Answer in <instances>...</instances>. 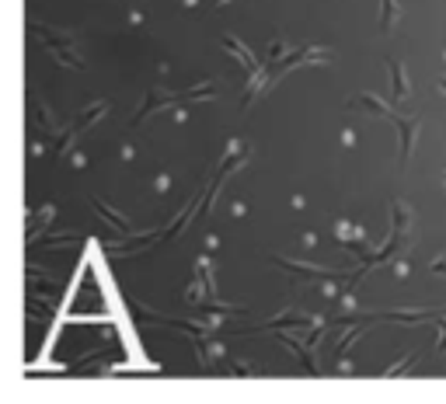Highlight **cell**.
Returning a JSON list of instances; mask_svg holds the SVG:
<instances>
[{
	"label": "cell",
	"instance_id": "obj_1",
	"mask_svg": "<svg viewBox=\"0 0 446 404\" xmlns=\"http://www.w3.org/2000/svg\"><path fill=\"white\" fill-rule=\"evenodd\" d=\"M390 119L398 123V129H401V160H408L412 157V143H415V136H418V129H422V119H415V115H390Z\"/></svg>",
	"mask_w": 446,
	"mask_h": 404
},
{
	"label": "cell",
	"instance_id": "obj_2",
	"mask_svg": "<svg viewBox=\"0 0 446 404\" xmlns=\"http://www.w3.org/2000/svg\"><path fill=\"white\" fill-rule=\"evenodd\" d=\"M390 67V77H394V101H408V77H405V67L394 60V63H387Z\"/></svg>",
	"mask_w": 446,
	"mask_h": 404
},
{
	"label": "cell",
	"instance_id": "obj_3",
	"mask_svg": "<svg viewBox=\"0 0 446 404\" xmlns=\"http://www.w3.org/2000/svg\"><path fill=\"white\" fill-rule=\"evenodd\" d=\"M398 18H401V4H398V0H380V25L390 28Z\"/></svg>",
	"mask_w": 446,
	"mask_h": 404
},
{
	"label": "cell",
	"instance_id": "obj_4",
	"mask_svg": "<svg viewBox=\"0 0 446 404\" xmlns=\"http://www.w3.org/2000/svg\"><path fill=\"white\" fill-rule=\"evenodd\" d=\"M349 105H363V108H370L373 115H394V111H390L380 98H373V94H359V98H352Z\"/></svg>",
	"mask_w": 446,
	"mask_h": 404
},
{
	"label": "cell",
	"instance_id": "obj_5",
	"mask_svg": "<svg viewBox=\"0 0 446 404\" xmlns=\"http://www.w3.org/2000/svg\"><path fill=\"white\" fill-rule=\"evenodd\" d=\"M223 45H227V49H234V52H237V60H241V63H244L248 70H258V63L251 60V52H248V49H244V45L237 42V39H223Z\"/></svg>",
	"mask_w": 446,
	"mask_h": 404
},
{
	"label": "cell",
	"instance_id": "obj_6",
	"mask_svg": "<svg viewBox=\"0 0 446 404\" xmlns=\"http://www.w3.org/2000/svg\"><path fill=\"white\" fill-rule=\"evenodd\" d=\"M157 105H167V94H157V91H150V94H147V101H143V105H140V111H136V123L143 119V115H150Z\"/></svg>",
	"mask_w": 446,
	"mask_h": 404
},
{
	"label": "cell",
	"instance_id": "obj_7",
	"mask_svg": "<svg viewBox=\"0 0 446 404\" xmlns=\"http://www.w3.org/2000/svg\"><path fill=\"white\" fill-rule=\"evenodd\" d=\"M94 209H98V213H101V216H105V220H108V223H116V226H119V230H129V223H126V216H119V213H116V209H108V206H105V202H94Z\"/></svg>",
	"mask_w": 446,
	"mask_h": 404
},
{
	"label": "cell",
	"instance_id": "obj_8",
	"mask_svg": "<svg viewBox=\"0 0 446 404\" xmlns=\"http://www.w3.org/2000/svg\"><path fill=\"white\" fill-rule=\"evenodd\" d=\"M279 265L290 268V272H297V275H324L321 268H314V265H300V262H290V258H279Z\"/></svg>",
	"mask_w": 446,
	"mask_h": 404
},
{
	"label": "cell",
	"instance_id": "obj_9",
	"mask_svg": "<svg viewBox=\"0 0 446 404\" xmlns=\"http://www.w3.org/2000/svg\"><path fill=\"white\" fill-rule=\"evenodd\" d=\"M213 94H216L213 84H202V87H192V91H189V98H213Z\"/></svg>",
	"mask_w": 446,
	"mask_h": 404
},
{
	"label": "cell",
	"instance_id": "obj_10",
	"mask_svg": "<svg viewBox=\"0 0 446 404\" xmlns=\"http://www.w3.org/2000/svg\"><path fill=\"white\" fill-rule=\"evenodd\" d=\"M56 60H60V63H63V67H74V70H77V67H81V63H77V60H74V56H70V52H67V49H56Z\"/></svg>",
	"mask_w": 446,
	"mask_h": 404
},
{
	"label": "cell",
	"instance_id": "obj_11",
	"mask_svg": "<svg viewBox=\"0 0 446 404\" xmlns=\"http://www.w3.org/2000/svg\"><path fill=\"white\" fill-rule=\"evenodd\" d=\"M436 352H439V356L446 352V317L439 321V341H436Z\"/></svg>",
	"mask_w": 446,
	"mask_h": 404
},
{
	"label": "cell",
	"instance_id": "obj_12",
	"mask_svg": "<svg viewBox=\"0 0 446 404\" xmlns=\"http://www.w3.org/2000/svg\"><path fill=\"white\" fill-rule=\"evenodd\" d=\"M394 321H405V324H415V321H425V314H390Z\"/></svg>",
	"mask_w": 446,
	"mask_h": 404
},
{
	"label": "cell",
	"instance_id": "obj_13",
	"mask_svg": "<svg viewBox=\"0 0 446 404\" xmlns=\"http://www.w3.org/2000/svg\"><path fill=\"white\" fill-rule=\"evenodd\" d=\"M268 52H272V60H279V56L286 52V45H283V42H272V45H268Z\"/></svg>",
	"mask_w": 446,
	"mask_h": 404
},
{
	"label": "cell",
	"instance_id": "obj_14",
	"mask_svg": "<svg viewBox=\"0 0 446 404\" xmlns=\"http://www.w3.org/2000/svg\"><path fill=\"white\" fill-rule=\"evenodd\" d=\"M432 272H446V258H436V262H432Z\"/></svg>",
	"mask_w": 446,
	"mask_h": 404
},
{
	"label": "cell",
	"instance_id": "obj_15",
	"mask_svg": "<svg viewBox=\"0 0 446 404\" xmlns=\"http://www.w3.org/2000/svg\"><path fill=\"white\" fill-rule=\"evenodd\" d=\"M439 91H443V94H446V77H443V81H439Z\"/></svg>",
	"mask_w": 446,
	"mask_h": 404
},
{
	"label": "cell",
	"instance_id": "obj_16",
	"mask_svg": "<svg viewBox=\"0 0 446 404\" xmlns=\"http://www.w3.org/2000/svg\"><path fill=\"white\" fill-rule=\"evenodd\" d=\"M216 4H220V8H223V4H227V0H216Z\"/></svg>",
	"mask_w": 446,
	"mask_h": 404
}]
</instances>
